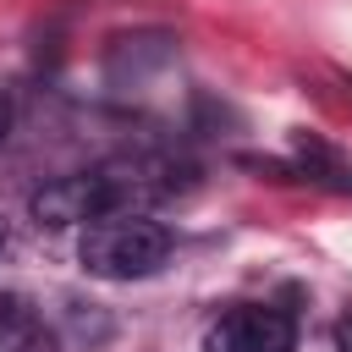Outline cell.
<instances>
[{"instance_id":"cell-5","label":"cell","mask_w":352,"mask_h":352,"mask_svg":"<svg viewBox=\"0 0 352 352\" xmlns=\"http://www.w3.org/2000/svg\"><path fill=\"white\" fill-rule=\"evenodd\" d=\"M336 346H341V352H352V314L336 324Z\"/></svg>"},{"instance_id":"cell-7","label":"cell","mask_w":352,"mask_h":352,"mask_svg":"<svg viewBox=\"0 0 352 352\" xmlns=\"http://www.w3.org/2000/svg\"><path fill=\"white\" fill-rule=\"evenodd\" d=\"M0 248H6V220H0Z\"/></svg>"},{"instance_id":"cell-2","label":"cell","mask_w":352,"mask_h":352,"mask_svg":"<svg viewBox=\"0 0 352 352\" xmlns=\"http://www.w3.org/2000/svg\"><path fill=\"white\" fill-rule=\"evenodd\" d=\"M77 258L99 280H143L170 258V231L154 214H138V209L99 214V220H88V231L77 242Z\"/></svg>"},{"instance_id":"cell-4","label":"cell","mask_w":352,"mask_h":352,"mask_svg":"<svg viewBox=\"0 0 352 352\" xmlns=\"http://www.w3.org/2000/svg\"><path fill=\"white\" fill-rule=\"evenodd\" d=\"M38 330V308L22 292H0V352H33Z\"/></svg>"},{"instance_id":"cell-6","label":"cell","mask_w":352,"mask_h":352,"mask_svg":"<svg viewBox=\"0 0 352 352\" xmlns=\"http://www.w3.org/2000/svg\"><path fill=\"white\" fill-rule=\"evenodd\" d=\"M6 132H11V99L0 94V143H6Z\"/></svg>"},{"instance_id":"cell-3","label":"cell","mask_w":352,"mask_h":352,"mask_svg":"<svg viewBox=\"0 0 352 352\" xmlns=\"http://www.w3.org/2000/svg\"><path fill=\"white\" fill-rule=\"evenodd\" d=\"M297 346V324L286 308H264V302H248V308H231L209 324L204 336V352H292Z\"/></svg>"},{"instance_id":"cell-1","label":"cell","mask_w":352,"mask_h":352,"mask_svg":"<svg viewBox=\"0 0 352 352\" xmlns=\"http://www.w3.org/2000/svg\"><path fill=\"white\" fill-rule=\"evenodd\" d=\"M176 192V165L160 160V154H121V160H104L94 170H77V176H55L33 192V220L38 226H88L99 214H148L160 198Z\"/></svg>"}]
</instances>
